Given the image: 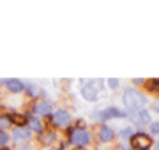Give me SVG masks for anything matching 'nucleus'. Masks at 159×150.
Returning <instances> with one entry per match:
<instances>
[{"label": "nucleus", "mask_w": 159, "mask_h": 150, "mask_svg": "<svg viewBox=\"0 0 159 150\" xmlns=\"http://www.w3.org/2000/svg\"><path fill=\"white\" fill-rule=\"evenodd\" d=\"M71 122V115H69L66 110H57L55 115H53V124L55 126H67Z\"/></svg>", "instance_id": "6"}, {"label": "nucleus", "mask_w": 159, "mask_h": 150, "mask_svg": "<svg viewBox=\"0 0 159 150\" xmlns=\"http://www.w3.org/2000/svg\"><path fill=\"white\" fill-rule=\"evenodd\" d=\"M7 141H9V136H7V134L4 133V131H0V147H4V145H6Z\"/></svg>", "instance_id": "16"}, {"label": "nucleus", "mask_w": 159, "mask_h": 150, "mask_svg": "<svg viewBox=\"0 0 159 150\" xmlns=\"http://www.w3.org/2000/svg\"><path fill=\"white\" fill-rule=\"evenodd\" d=\"M34 111H35V115H50L51 113V104L48 103V101H39V103L35 104V108H34Z\"/></svg>", "instance_id": "7"}, {"label": "nucleus", "mask_w": 159, "mask_h": 150, "mask_svg": "<svg viewBox=\"0 0 159 150\" xmlns=\"http://www.w3.org/2000/svg\"><path fill=\"white\" fill-rule=\"evenodd\" d=\"M6 85H7V88H9L11 92H14V94H20L23 88H25V85H23L20 80H7Z\"/></svg>", "instance_id": "11"}, {"label": "nucleus", "mask_w": 159, "mask_h": 150, "mask_svg": "<svg viewBox=\"0 0 159 150\" xmlns=\"http://www.w3.org/2000/svg\"><path fill=\"white\" fill-rule=\"evenodd\" d=\"M134 83H136V85H143V83H145V80H140V78H136V80H134Z\"/></svg>", "instance_id": "22"}, {"label": "nucleus", "mask_w": 159, "mask_h": 150, "mask_svg": "<svg viewBox=\"0 0 159 150\" xmlns=\"http://www.w3.org/2000/svg\"><path fill=\"white\" fill-rule=\"evenodd\" d=\"M119 85H120V81L117 80V78H110V80H108V87L111 88V90H115V88H119Z\"/></svg>", "instance_id": "15"}, {"label": "nucleus", "mask_w": 159, "mask_h": 150, "mask_svg": "<svg viewBox=\"0 0 159 150\" xmlns=\"http://www.w3.org/2000/svg\"><path fill=\"white\" fill-rule=\"evenodd\" d=\"M7 120H9V124H16L18 127H23L27 124V117L20 115V113H12V115H7Z\"/></svg>", "instance_id": "10"}, {"label": "nucleus", "mask_w": 159, "mask_h": 150, "mask_svg": "<svg viewBox=\"0 0 159 150\" xmlns=\"http://www.w3.org/2000/svg\"><path fill=\"white\" fill-rule=\"evenodd\" d=\"M29 92H30V94H32V95H35V94L39 92V90H37V88H35V87H34V85H29Z\"/></svg>", "instance_id": "21"}, {"label": "nucleus", "mask_w": 159, "mask_h": 150, "mask_svg": "<svg viewBox=\"0 0 159 150\" xmlns=\"http://www.w3.org/2000/svg\"><path fill=\"white\" fill-rule=\"evenodd\" d=\"M122 136H133V131H131V127H125L124 131H122Z\"/></svg>", "instance_id": "20"}, {"label": "nucleus", "mask_w": 159, "mask_h": 150, "mask_svg": "<svg viewBox=\"0 0 159 150\" xmlns=\"http://www.w3.org/2000/svg\"><path fill=\"white\" fill-rule=\"evenodd\" d=\"M147 85H148V90H154V88H157V80H150V81H147Z\"/></svg>", "instance_id": "17"}, {"label": "nucleus", "mask_w": 159, "mask_h": 150, "mask_svg": "<svg viewBox=\"0 0 159 150\" xmlns=\"http://www.w3.org/2000/svg\"><path fill=\"white\" fill-rule=\"evenodd\" d=\"M99 139L104 141V143L111 141V139H113V129L108 127V126H102L101 129H99Z\"/></svg>", "instance_id": "8"}, {"label": "nucleus", "mask_w": 159, "mask_h": 150, "mask_svg": "<svg viewBox=\"0 0 159 150\" xmlns=\"http://www.w3.org/2000/svg\"><path fill=\"white\" fill-rule=\"evenodd\" d=\"M102 117H104V120H106V118H122V117H125V113L120 111L119 108H113V106H111V108L102 111Z\"/></svg>", "instance_id": "9"}, {"label": "nucleus", "mask_w": 159, "mask_h": 150, "mask_svg": "<svg viewBox=\"0 0 159 150\" xmlns=\"http://www.w3.org/2000/svg\"><path fill=\"white\" fill-rule=\"evenodd\" d=\"M145 103H147V99L143 97L136 88H127L124 92V104L127 106V110L133 111V113L138 110H142V106Z\"/></svg>", "instance_id": "1"}, {"label": "nucleus", "mask_w": 159, "mask_h": 150, "mask_svg": "<svg viewBox=\"0 0 159 150\" xmlns=\"http://www.w3.org/2000/svg\"><path fill=\"white\" fill-rule=\"evenodd\" d=\"M55 138H57V136H55L53 133H50V134H43V136H41V141H43V143H51V141H53Z\"/></svg>", "instance_id": "14"}, {"label": "nucleus", "mask_w": 159, "mask_h": 150, "mask_svg": "<svg viewBox=\"0 0 159 150\" xmlns=\"http://www.w3.org/2000/svg\"><path fill=\"white\" fill-rule=\"evenodd\" d=\"M76 150H83V148H76Z\"/></svg>", "instance_id": "24"}, {"label": "nucleus", "mask_w": 159, "mask_h": 150, "mask_svg": "<svg viewBox=\"0 0 159 150\" xmlns=\"http://www.w3.org/2000/svg\"><path fill=\"white\" fill-rule=\"evenodd\" d=\"M131 145L136 150H148L150 145H152V139H150V136H147V134L136 133V134L131 136Z\"/></svg>", "instance_id": "3"}, {"label": "nucleus", "mask_w": 159, "mask_h": 150, "mask_svg": "<svg viewBox=\"0 0 159 150\" xmlns=\"http://www.w3.org/2000/svg\"><path fill=\"white\" fill-rule=\"evenodd\" d=\"M0 126H2V127H9V120H7V117H0Z\"/></svg>", "instance_id": "19"}, {"label": "nucleus", "mask_w": 159, "mask_h": 150, "mask_svg": "<svg viewBox=\"0 0 159 150\" xmlns=\"http://www.w3.org/2000/svg\"><path fill=\"white\" fill-rule=\"evenodd\" d=\"M150 133H152V134H157L159 133V124H157V122L150 124Z\"/></svg>", "instance_id": "18"}, {"label": "nucleus", "mask_w": 159, "mask_h": 150, "mask_svg": "<svg viewBox=\"0 0 159 150\" xmlns=\"http://www.w3.org/2000/svg\"><path fill=\"white\" fill-rule=\"evenodd\" d=\"M12 138L14 139H29L30 138V131L29 129H14Z\"/></svg>", "instance_id": "12"}, {"label": "nucleus", "mask_w": 159, "mask_h": 150, "mask_svg": "<svg viewBox=\"0 0 159 150\" xmlns=\"http://www.w3.org/2000/svg\"><path fill=\"white\" fill-rule=\"evenodd\" d=\"M131 118L136 122L138 126H147V124H150V115H148L147 110H138V111H134V113L131 115Z\"/></svg>", "instance_id": "5"}, {"label": "nucleus", "mask_w": 159, "mask_h": 150, "mask_svg": "<svg viewBox=\"0 0 159 150\" xmlns=\"http://www.w3.org/2000/svg\"><path fill=\"white\" fill-rule=\"evenodd\" d=\"M0 150H9V148H7V147H2V148H0Z\"/></svg>", "instance_id": "23"}, {"label": "nucleus", "mask_w": 159, "mask_h": 150, "mask_svg": "<svg viewBox=\"0 0 159 150\" xmlns=\"http://www.w3.org/2000/svg\"><path fill=\"white\" fill-rule=\"evenodd\" d=\"M81 95L85 97V101H90V103L97 101V90H96V87L92 85V81L83 83V87H81Z\"/></svg>", "instance_id": "4"}, {"label": "nucleus", "mask_w": 159, "mask_h": 150, "mask_svg": "<svg viewBox=\"0 0 159 150\" xmlns=\"http://www.w3.org/2000/svg\"><path fill=\"white\" fill-rule=\"evenodd\" d=\"M69 134H71V141L74 145H78V147H87L90 143V133L87 129H83V127H76Z\"/></svg>", "instance_id": "2"}, {"label": "nucleus", "mask_w": 159, "mask_h": 150, "mask_svg": "<svg viewBox=\"0 0 159 150\" xmlns=\"http://www.w3.org/2000/svg\"><path fill=\"white\" fill-rule=\"evenodd\" d=\"M29 127L32 129V131H37V133H41V131H43V124H41L39 118H32V120L29 122Z\"/></svg>", "instance_id": "13"}]
</instances>
